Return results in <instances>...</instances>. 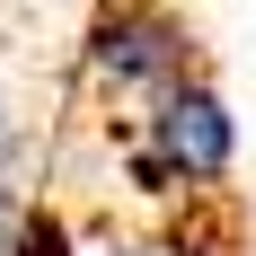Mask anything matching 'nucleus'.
<instances>
[{
    "label": "nucleus",
    "instance_id": "f257e3e1",
    "mask_svg": "<svg viewBox=\"0 0 256 256\" xmlns=\"http://www.w3.org/2000/svg\"><path fill=\"white\" fill-rule=\"evenodd\" d=\"M194 71V26L168 0H98L80 26V88L106 106H150Z\"/></svg>",
    "mask_w": 256,
    "mask_h": 256
},
{
    "label": "nucleus",
    "instance_id": "f03ea898",
    "mask_svg": "<svg viewBox=\"0 0 256 256\" xmlns=\"http://www.w3.org/2000/svg\"><path fill=\"white\" fill-rule=\"evenodd\" d=\"M142 177L159 186V194H212V186H230L238 168V115L230 98L212 88L204 71H186L177 88H159L150 106H142Z\"/></svg>",
    "mask_w": 256,
    "mask_h": 256
},
{
    "label": "nucleus",
    "instance_id": "7ed1b4c3",
    "mask_svg": "<svg viewBox=\"0 0 256 256\" xmlns=\"http://www.w3.org/2000/svg\"><path fill=\"white\" fill-rule=\"evenodd\" d=\"M18 150H26V124L9 106V88H0V238L18 230Z\"/></svg>",
    "mask_w": 256,
    "mask_h": 256
},
{
    "label": "nucleus",
    "instance_id": "20e7f679",
    "mask_svg": "<svg viewBox=\"0 0 256 256\" xmlns=\"http://www.w3.org/2000/svg\"><path fill=\"white\" fill-rule=\"evenodd\" d=\"M9 256H62V221H44V212H18V230L0 238Z\"/></svg>",
    "mask_w": 256,
    "mask_h": 256
},
{
    "label": "nucleus",
    "instance_id": "39448f33",
    "mask_svg": "<svg viewBox=\"0 0 256 256\" xmlns=\"http://www.w3.org/2000/svg\"><path fill=\"white\" fill-rule=\"evenodd\" d=\"M80 9H98V0H80Z\"/></svg>",
    "mask_w": 256,
    "mask_h": 256
}]
</instances>
